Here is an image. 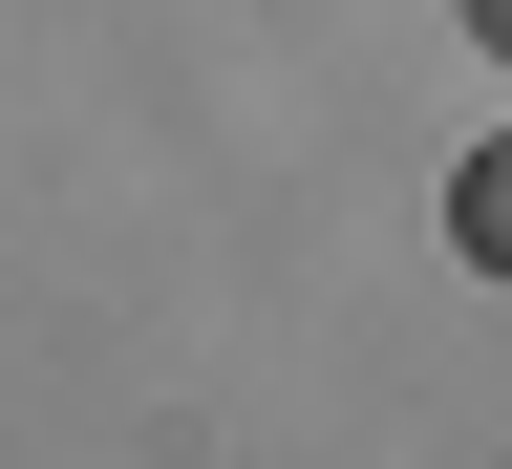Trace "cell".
Wrapping results in <instances>:
<instances>
[{"label": "cell", "instance_id": "cell-2", "mask_svg": "<svg viewBox=\"0 0 512 469\" xmlns=\"http://www.w3.org/2000/svg\"><path fill=\"white\" fill-rule=\"evenodd\" d=\"M470 43H491V64H512V0H470Z\"/></svg>", "mask_w": 512, "mask_h": 469}, {"label": "cell", "instance_id": "cell-1", "mask_svg": "<svg viewBox=\"0 0 512 469\" xmlns=\"http://www.w3.org/2000/svg\"><path fill=\"white\" fill-rule=\"evenodd\" d=\"M448 256H470V278H512V128L448 171Z\"/></svg>", "mask_w": 512, "mask_h": 469}]
</instances>
